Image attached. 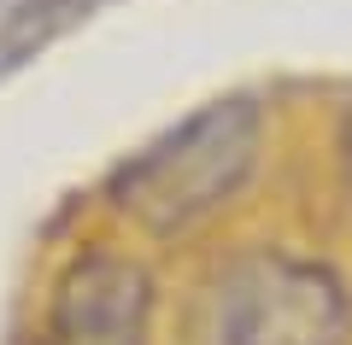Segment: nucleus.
Segmentation results:
<instances>
[{
  "instance_id": "1",
  "label": "nucleus",
  "mask_w": 352,
  "mask_h": 345,
  "mask_svg": "<svg viewBox=\"0 0 352 345\" xmlns=\"http://www.w3.org/2000/svg\"><path fill=\"white\" fill-rule=\"evenodd\" d=\"M264 147V111L247 94L212 99L153 135L112 170V205L153 235H182L247 187Z\"/></svg>"
},
{
  "instance_id": "2",
  "label": "nucleus",
  "mask_w": 352,
  "mask_h": 345,
  "mask_svg": "<svg viewBox=\"0 0 352 345\" xmlns=\"http://www.w3.org/2000/svg\"><path fill=\"white\" fill-rule=\"evenodd\" d=\"M352 293L329 263L258 246L206 298V345H346Z\"/></svg>"
},
{
  "instance_id": "3",
  "label": "nucleus",
  "mask_w": 352,
  "mask_h": 345,
  "mask_svg": "<svg viewBox=\"0 0 352 345\" xmlns=\"http://www.w3.org/2000/svg\"><path fill=\"white\" fill-rule=\"evenodd\" d=\"M147 316H153L147 270L118 252H88L65 270L41 345H147Z\"/></svg>"
},
{
  "instance_id": "4",
  "label": "nucleus",
  "mask_w": 352,
  "mask_h": 345,
  "mask_svg": "<svg viewBox=\"0 0 352 345\" xmlns=\"http://www.w3.org/2000/svg\"><path fill=\"white\" fill-rule=\"evenodd\" d=\"M100 0H18L12 12L0 18V76L18 71L30 53H41L59 29H71L76 18H88Z\"/></svg>"
},
{
  "instance_id": "5",
  "label": "nucleus",
  "mask_w": 352,
  "mask_h": 345,
  "mask_svg": "<svg viewBox=\"0 0 352 345\" xmlns=\"http://www.w3.org/2000/svg\"><path fill=\"white\" fill-rule=\"evenodd\" d=\"M340 158H346V170H352V111H346V129H340Z\"/></svg>"
}]
</instances>
